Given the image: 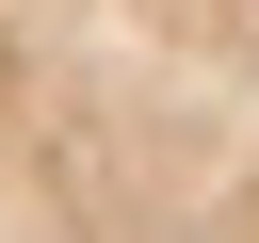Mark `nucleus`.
<instances>
[{"mask_svg": "<svg viewBox=\"0 0 259 243\" xmlns=\"http://www.w3.org/2000/svg\"><path fill=\"white\" fill-rule=\"evenodd\" d=\"M0 243H259V0H0Z\"/></svg>", "mask_w": 259, "mask_h": 243, "instance_id": "f257e3e1", "label": "nucleus"}]
</instances>
